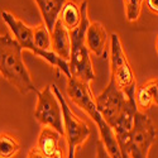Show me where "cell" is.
Here are the masks:
<instances>
[{
  "label": "cell",
  "instance_id": "obj_1",
  "mask_svg": "<svg viewBox=\"0 0 158 158\" xmlns=\"http://www.w3.org/2000/svg\"><path fill=\"white\" fill-rule=\"evenodd\" d=\"M66 93H67L69 98L72 100V102L76 106H78L84 113H86L93 119V122L98 125L99 133H100V140L102 142L105 149L108 151L110 157L111 158H124L113 129L108 125V123L104 120V118L96 109L95 98L93 93H91L90 84L84 82L81 80H78L77 77L71 76L67 78Z\"/></svg>",
  "mask_w": 158,
  "mask_h": 158
},
{
  "label": "cell",
  "instance_id": "obj_2",
  "mask_svg": "<svg viewBox=\"0 0 158 158\" xmlns=\"http://www.w3.org/2000/svg\"><path fill=\"white\" fill-rule=\"evenodd\" d=\"M23 49L9 34H0V73L22 95L37 93L32 76L24 63Z\"/></svg>",
  "mask_w": 158,
  "mask_h": 158
},
{
  "label": "cell",
  "instance_id": "obj_3",
  "mask_svg": "<svg viewBox=\"0 0 158 158\" xmlns=\"http://www.w3.org/2000/svg\"><path fill=\"white\" fill-rule=\"evenodd\" d=\"M80 9H81L80 25L76 29L69 32L70 41H71L69 69H70L71 76L77 77L78 80H81L84 82L91 84L95 80L96 73L94 71L93 62H91V58H90V52L85 44V33L90 23L87 0H82L80 4Z\"/></svg>",
  "mask_w": 158,
  "mask_h": 158
},
{
  "label": "cell",
  "instance_id": "obj_4",
  "mask_svg": "<svg viewBox=\"0 0 158 158\" xmlns=\"http://www.w3.org/2000/svg\"><path fill=\"white\" fill-rule=\"evenodd\" d=\"M2 18L6 24V27L10 29L13 38L17 41V43L22 49H28L33 52L35 56L41 57L42 60L48 62L51 66H53V67H56L61 72H63V75L67 78L71 77L67 61L60 58L53 51H43L35 47L33 41V27H29L28 24H25L23 20L17 18L14 14H11L8 10L2 11Z\"/></svg>",
  "mask_w": 158,
  "mask_h": 158
},
{
  "label": "cell",
  "instance_id": "obj_5",
  "mask_svg": "<svg viewBox=\"0 0 158 158\" xmlns=\"http://www.w3.org/2000/svg\"><path fill=\"white\" fill-rule=\"evenodd\" d=\"M110 42V76L114 78L116 86L119 87L128 99H134L137 90V80L131 66L128 61L127 53L123 48L120 37L113 32L109 35Z\"/></svg>",
  "mask_w": 158,
  "mask_h": 158
},
{
  "label": "cell",
  "instance_id": "obj_6",
  "mask_svg": "<svg viewBox=\"0 0 158 158\" xmlns=\"http://www.w3.org/2000/svg\"><path fill=\"white\" fill-rule=\"evenodd\" d=\"M51 87L61 105L63 120V137H66V143H67V158H75L77 149L89 139L91 130L89 125L72 111L58 86L52 84Z\"/></svg>",
  "mask_w": 158,
  "mask_h": 158
},
{
  "label": "cell",
  "instance_id": "obj_7",
  "mask_svg": "<svg viewBox=\"0 0 158 158\" xmlns=\"http://www.w3.org/2000/svg\"><path fill=\"white\" fill-rule=\"evenodd\" d=\"M95 105L98 111L110 128L114 127L116 120L123 114L131 110H138L134 99H128L123 91L116 86L111 76L106 87L95 98Z\"/></svg>",
  "mask_w": 158,
  "mask_h": 158
},
{
  "label": "cell",
  "instance_id": "obj_8",
  "mask_svg": "<svg viewBox=\"0 0 158 158\" xmlns=\"http://www.w3.org/2000/svg\"><path fill=\"white\" fill-rule=\"evenodd\" d=\"M157 142V127L151 118L137 110L133 127L129 131L127 143V156L129 158H148L152 146Z\"/></svg>",
  "mask_w": 158,
  "mask_h": 158
},
{
  "label": "cell",
  "instance_id": "obj_9",
  "mask_svg": "<svg viewBox=\"0 0 158 158\" xmlns=\"http://www.w3.org/2000/svg\"><path fill=\"white\" fill-rule=\"evenodd\" d=\"M37 105L34 109V119L43 127L55 129L62 137L63 135V120L61 105L52 91L51 85L44 86L42 91H37Z\"/></svg>",
  "mask_w": 158,
  "mask_h": 158
},
{
  "label": "cell",
  "instance_id": "obj_10",
  "mask_svg": "<svg viewBox=\"0 0 158 158\" xmlns=\"http://www.w3.org/2000/svg\"><path fill=\"white\" fill-rule=\"evenodd\" d=\"M109 35L100 22H90L85 33V44L90 53L102 58L106 53Z\"/></svg>",
  "mask_w": 158,
  "mask_h": 158
},
{
  "label": "cell",
  "instance_id": "obj_11",
  "mask_svg": "<svg viewBox=\"0 0 158 158\" xmlns=\"http://www.w3.org/2000/svg\"><path fill=\"white\" fill-rule=\"evenodd\" d=\"M51 51H53L55 53L67 61L70 60V48H71V41H70V33L64 28V25L60 19L56 20L53 29L51 31Z\"/></svg>",
  "mask_w": 158,
  "mask_h": 158
},
{
  "label": "cell",
  "instance_id": "obj_12",
  "mask_svg": "<svg viewBox=\"0 0 158 158\" xmlns=\"http://www.w3.org/2000/svg\"><path fill=\"white\" fill-rule=\"evenodd\" d=\"M134 101L139 111L146 113L153 105L158 104V80L151 78L139 87H137L134 94Z\"/></svg>",
  "mask_w": 158,
  "mask_h": 158
},
{
  "label": "cell",
  "instance_id": "obj_13",
  "mask_svg": "<svg viewBox=\"0 0 158 158\" xmlns=\"http://www.w3.org/2000/svg\"><path fill=\"white\" fill-rule=\"evenodd\" d=\"M38 5V9L41 11V15L43 19V24L47 29L51 32L53 29V25L60 17V13L62 10L63 4L66 0H34Z\"/></svg>",
  "mask_w": 158,
  "mask_h": 158
},
{
  "label": "cell",
  "instance_id": "obj_14",
  "mask_svg": "<svg viewBox=\"0 0 158 158\" xmlns=\"http://www.w3.org/2000/svg\"><path fill=\"white\" fill-rule=\"evenodd\" d=\"M58 19L62 22L64 28L69 32L76 29L81 22V9L80 4H77L73 0H66L62 6Z\"/></svg>",
  "mask_w": 158,
  "mask_h": 158
},
{
  "label": "cell",
  "instance_id": "obj_15",
  "mask_svg": "<svg viewBox=\"0 0 158 158\" xmlns=\"http://www.w3.org/2000/svg\"><path fill=\"white\" fill-rule=\"evenodd\" d=\"M60 138H61V135L55 129H52L49 127H43L38 135L37 148L46 157H49L51 154H53L60 148Z\"/></svg>",
  "mask_w": 158,
  "mask_h": 158
},
{
  "label": "cell",
  "instance_id": "obj_16",
  "mask_svg": "<svg viewBox=\"0 0 158 158\" xmlns=\"http://www.w3.org/2000/svg\"><path fill=\"white\" fill-rule=\"evenodd\" d=\"M20 151V142L10 133H0V158H14Z\"/></svg>",
  "mask_w": 158,
  "mask_h": 158
},
{
  "label": "cell",
  "instance_id": "obj_17",
  "mask_svg": "<svg viewBox=\"0 0 158 158\" xmlns=\"http://www.w3.org/2000/svg\"><path fill=\"white\" fill-rule=\"evenodd\" d=\"M33 41L37 48L43 51H51V32L43 24H38L37 27H33Z\"/></svg>",
  "mask_w": 158,
  "mask_h": 158
},
{
  "label": "cell",
  "instance_id": "obj_18",
  "mask_svg": "<svg viewBox=\"0 0 158 158\" xmlns=\"http://www.w3.org/2000/svg\"><path fill=\"white\" fill-rule=\"evenodd\" d=\"M125 8V18L129 23H135L142 13L144 0H123Z\"/></svg>",
  "mask_w": 158,
  "mask_h": 158
},
{
  "label": "cell",
  "instance_id": "obj_19",
  "mask_svg": "<svg viewBox=\"0 0 158 158\" xmlns=\"http://www.w3.org/2000/svg\"><path fill=\"white\" fill-rule=\"evenodd\" d=\"M96 158H111L110 154L108 153V151L105 149L102 142L99 139L96 143Z\"/></svg>",
  "mask_w": 158,
  "mask_h": 158
},
{
  "label": "cell",
  "instance_id": "obj_20",
  "mask_svg": "<svg viewBox=\"0 0 158 158\" xmlns=\"http://www.w3.org/2000/svg\"><path fill=\"white\" fill-rule=\"evenodd\" d=\"M143 3H146L147 9L152 14H154V15L158 14V0H144Z\"/></svg>",
  "mask_w": 158,
  "mask_h": 158
},
{
  "label": "cell",
  "instance_id": "obj_21",
  "mask_svg": "<svg viewBox=\"0 0 158 158\" xmlns=\"http://www.w3.org/2000/svg\"><path fill=\"white\" fill-rule=\"evenodd\" d=\"M27 158H47L41 151H39L37 147H33L29 149L28 154H27Z\"/></svg>",
  "mask_w": 158,
  "mask_h": 158
},
{
  "label": "cell",
  "instance_id": "obj_22",
  "mask_svg": "<svg viewBox=\"0 0 158 158\" xmlns=\"http://www.w3.org/2000/svg\"><path fill=\"white\" fill-rule=\"evenodd\" d=\"M47 158H63V152H62L61 148H58L53 154H51V156L47 157Z\"/></svg>",
  "mask_w": 158,
  "mask_h": 158
}]
</instances>
